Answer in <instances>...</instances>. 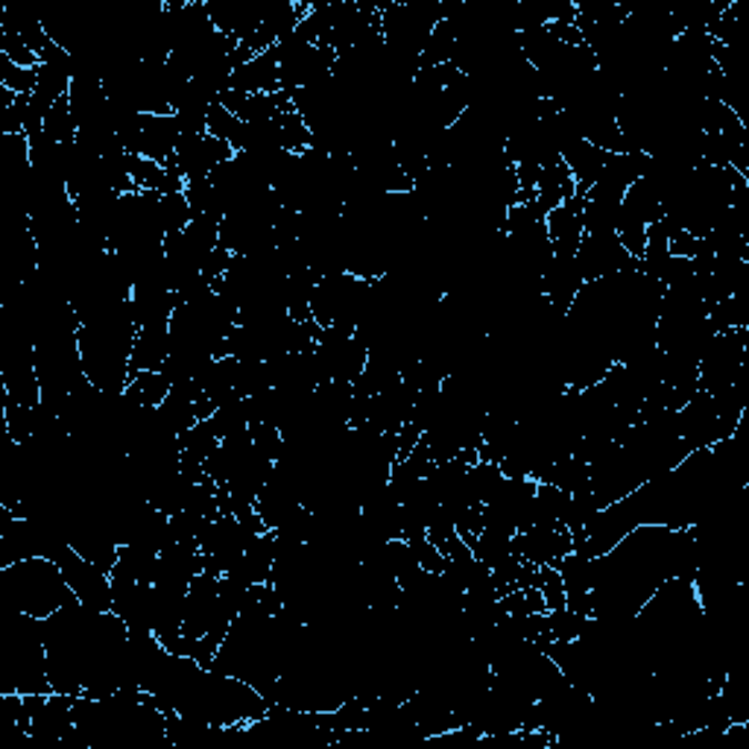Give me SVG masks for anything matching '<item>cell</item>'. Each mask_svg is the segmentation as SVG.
Returning <instances> with one entry per match:
<instances>
[{"label": "cell", "mask_w": 749, "mask_h": 749, "mask_svg": "<svg viewBox=\"0 0 749 749\" xmlns=\"http://www.w3.org/2000/svg\"><path fill=\"white\" fill-rule=\"evenodd\" d=\"M0 588L7 595L9 609L33 615L39 620L57 615L62 606L77 600L59 563L48 556H30L9 568H0Z\"/></svg>", "instance_id": "1"}, {"label": "cell", "mask_w": 749, "mask_h": 749, "mask_svg": "<svg viewBox=\"0 0 749 749\" xmlns=\"http://www.w3.org/2000/svg\"><path fill=\"white\" fill-rule=\"evenodd\" d=\"M234 155V146L220 141L211 132H185L179 138L176 155L170 159L164 168L170 173H176L182 182H200V179H211V173L226 164Z\"/></svg>", "instance_id": "2"}, {"label": "cell", "mask_w": 749, "mask_h": 749, "mask_svg": "<svg viewBox=\"0 0 749 749\" xmlns=\"http://www.w3.org/2000/svg\"><path fill=\"white\" fill-rule=\"evenodd\" d=\"M53 563H59L62 574H65L68 586L77 595L82 606H89L94 613H112L114 597H112V577L98 568L94 563H89L80 550H73L71 545L59 550L53 556Z\"/></svg>", "instance_id": "3"}, {"label": "cell", "mask_w": 749, "mask_h": 749, "mask_svg": "<svg viewBox=\"0 0 749 749\" xmlns=\"http://www.w3.org/2000/svg\"><path fill=\"white\" fill-rule=\"evenodd\" d=\"M577 270L583 284L606 279L615 273H632L638 261L620 246L618 234H583L580 250H577Z\"/></svg>", "instance_id": "4"}, {"label": "cell", "mask_w": 749, "mask_h": 749, "mask_svg": "<svg viewBox=\"0 0 749 749\" xmlns=\"http://www.w3.org/2000/svg\"><path fill=\"white\" fill-rule=\"evenodd\" d=\"M513 554H518L524 563L533 565H550L556 568V563L563 556L574 554V533L565 527V524H556V527H527V530H518L513 536Z\"/></svg>", "instance_id": "5"}, {"label": "cell", "mask_w": 749, "mask_h": 749, "mask_svg": "<svg viewBox=\"0 0 749 749\" xmlns=\"http://www.w3.org/2000/svg\"><path fill=\"white\" fill-rule=\"evenodd\" d=\"M583 196H571L563 205L545 214V229H548L550 246L556 259H574L583 241Z\"/></svg>", "instance_id": "6"}, {"label": "cell", "mask_w": 749, "mask_h": 749, "mask_svg": "<svg viewBox=\"0 0 749 749\" xmlns=\"http://www.w3.org/2000/svg\"><path fill=\"white\" fill-rule=\"evenodd\" d=\"M182 138L176 114H144L141 118V144L138 155L153 159L159 164H168L176 155V144Z\"/></svg>", "instance_id": "7"}, {"label": "cell", "mask_w": 749, "mask_h": 749, "mask_svg": "<svg viewBox=\"0 0 749 749\" xmlns=\"http://www.w3.org/2000/svg\"><path fill=\"white\" fill-rule=\"evenodd\" d=\"M229 89L241 91V94H275V91H282L275 50H266L261 57L234 68Z\"/></svg>", "instance_id": "8"}, {"label": "cell", "mask_w": 749, "mask_h": 749, "mask_svg": "<svg viewBox=\"0 0 749 749\" xmlns=\"http://www.w3.org/2000/svg\"><path fill=\"white\" fill-rule=\"evenodd\" d=\"M606 159H609V153L597 150L595 144H588L586 138H577V141H571V144L565 146L563 162L565 168L571 170L574 182H577V196L586 200L591 185H595L597 176H600V170H604Z\"/></svg>", "instance_id": "9"}, {"label": "cell", "mask_w": 749, "mask_h": 749, "mask_svg": "<svg viewBox=\"0 0 749 749\" xmlns=\"http://www.w3.org/2000/svg\"><path fill=\"white\" fill-rule=\"evenodd\" d=\"M571 196H577V182H574L571 170L565 168V162L548 164V168L539 170V179H536V205H539L541 214L554 211L556 205H563Z\"/></svg>", "instance_id": "10"}, {"label": "cell", "mask_w": 749, "mask_h": 749, "mask_svg": "<svg viewBox=\"0 0 749 749\" xmlns=\"http://www.w3.org/2000/svg\"><path fill=\"white\" fill-rule=\"evenodd\" d=\"M170 328H141L135 337L130 357V378L138 372H153L162 370L170 357Z\"/></svg>", "instance_id": "11"}, {"label": "cell", "mask_w": 749, "mask_h": 749, "mask_svg": "<svg viewBox=\"0 0 749 749\" xmlns=\"http://www.w3.org/2000/svg\"><path fill=\"white\" fill-rule=\"evenodd\" d=\"M220 439H223V434H220L217 422L211 416V419L196 422L191 431L179 436V452H182V459H191V463H202L205 466V459L220 448Z\"/></svg>", "instance_id": "12"}, {"label": "cell", "mask_w": 749, "mask_h": 749, "mask_svg": "<svg viewBox=\"0 0 749 749\" xmlns=\"http://www.w3.org/2000/svg\"><path fill=\"white\" fill-rule=\"evenodd\" d=\"M170 389H173V381H170L162 370H153L132 375L126 389H123V395H130L132 402H138L141 407H153V411H159L164 404V398L170 395Z\"/></svg>", "instance_id": "13"}, {"label": "cell", "mask_w": 749, "mask_h": 749, "mask_svg": "<svg viewBox=\"0 0 749 749\" xmlns=\"http://www.w3.org/2000/svg\"><path fill=\"white\" fill-rule=\"evenodd\" d=\"M77 135H80V123H77V118H73L68 98H62L57 105H53V109H50L48 118H44V138H48L50 144L65 146V144H73Z\"/></svg>", "instance_id": "14"}, {"label": "cell", "mask_w": 749, "mask_h": 749, "mask_svg": "<svg viewBox=\"0 0 749 749\" xmlns=\"http://www.w3.org/2000/svg\"><path fill=\"white\" fill-rule=\"evenodd\" d=\"M504 480V472H500L498 463H484V459H477L472 466L466 468V489L472 495V500L477 504H486V500L495 495V489Z\"/></svg>", "instance_id": "15"}, {"label": "cell", "mask_w": 749, "mask_h": 749, "mask_svg": "<svg viewBox=\"0 0 749 749\" xmlns=\"http://www.w3.org/2000/svg\"><path fill=\"white\" fill-rule=\"evenodd\" d=\"M209 132L220 141H226V144L234 146V153H241L243 146V132H246V123L232 114L223 103H214L209 109Z\"/></svg>", "instance_id": "16"}, {"label": "cell", "mask_w": 749, "mask_h": 749, "mask_svg": "<svg viewBox=\"0 0 749 749\" xmlns=\"http://www.w3.org/2000/svg\"><path fill=\"white\" fill-rule=\"evenodd\" d=\"M545 618H548V641H577V638L586 632L588 620L586 615L574 613V609H556V613H545Z\"/></svg>", "instance_id": "17"}, {"label": "cell", "mask_w": 749, "mask_h": 749, "mask_svg": "<svg viewBox=\"0 0 749 749\" xmlns=\"http://www.w3.org/2000/svg\"><path fill=\"white\" fill-rule=\"evenodd\" d=\"M36 85H39V68H18L0 57V89L33 98Z\"/></svg>", "instance_id": "18"}, {"label": "cell", "mask_w": 749, "mask_h": 749, "mask_svg": "<svg viewBox=\"0 0 749 749\" xmlns=\"http://www.w3.org/2000/svg\"><path fill=\"white\" fill-rule=\"evenodd\" d=\"M0 57L9 59L12 65L18 68H39L41 57L36 53L30 44H27L21 36H16L12 30H0Z\"/></svg>", "instance_id": "19"}, {"label": "cell", "mask_w": 749, "mask_h": 749, "mask_svg": "<svg viewBox=\"0 0 749 749\" xmlns=\"http://www.w3.org/2000/svg\"><path fill=\"white\" fill-rule=\"evenodd\" d=\"M539 591L545 597V609L556 613V609H565L568 606V595H565L563 574L550 568V565H541L539 568Z\"/></svg>", "instance_id": "20"}, {"label": "cell", "mask_w": 749, "mask_h": 749, "mask_svg": "<svg viewBox=\"0 0 749 749\" xmlns=\"http://www.w3.org/2000/svg\"><path fill=\"white\" fill-rule=\"evenodd\" d=\"M407 545H411L413 559H416V565H419L422 571H427V574H443L445 571V554L436 548L434 541L427 539V536L407 541Z\"/></svg>", "instance_id": "21"}]
</instances>
